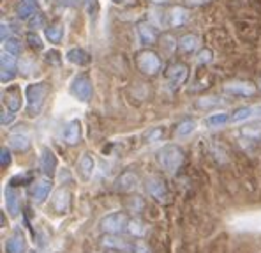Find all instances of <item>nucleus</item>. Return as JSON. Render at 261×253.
<instances>
[{"instance_id": "f257e3e1", "label": "nucleus", "mask_w": 261, "mask_h": 253, "mask_svg": "<svg viewBox=\"0 0 261 253\" xmlns=\"http://www.w3.org/2000/svg\"><path fill=\"white\" fill-rule=\"evenodd\" d=\"M48 96V85L44 82L30 83L25 89V98H27V113L30 117H36L41 113L44 106V99Z\"/></svg>"}, {"instance_id": "f03ea898", "label": "nucleus", "mask_w": 261, "mask_h": 253, "mask_svg": "<svg viewBox=\"0 0 261 253\" xmlns=\"http://www.w3.org/2000/svg\"><path fill=\"white\" fill-rule=\"evenodd\" d=\"M157 159L159 165L163 167V170H166L168 174H175L184 163V151L178 145H164L159 152H157Z\"/></svg>"}, {"instance_id": "7ed1b4c3", "label": "nucleus", "mask_w": 261, "mask_h": 253, "mask_svg": "<svg viewBox=\"0 0 261 253\" xmlns=\"http://www.w3.org/2000/svg\"><path fill=\"white\" fill-rule=\"evenodd\" d=\"M136 66L143 75L152 76L161 69V60L155 52H152V50H143V52H140L136 55Z\"/></svg>"}, {"instance_id": "20e7f679", "label": "nucleus", "mask_w": 261, "mask_h": 253, "mask_svg": "<svg viewBox=\"0 0 261 253\" xmlns=\"http://www.w3.org/2000/svg\"><path fill=\"white\" fill-rule=\"evenodd\" d=\"M129 223L130 221L127 220V216H125L124 213H113L101 220V230L115 236V234H120V232H124V230H127Z\"/></svg>"}, {"instance_id": "39448f33", "label": "nucleus", "mask_w": 261, "mask_h": 253, "mask_svg": "<svg viewBox=\"0 0 261 253\" xmlns=\"http://www.w3.org/2000/svg\"><path fill=\"white\" fill-rule=\"evenodd\" d=\"M71 94L80 101H88L92 96V82L87 75H78L71 83Z\"/></svg>"}, {"instance_id": "423d86ee", "label": "nucleus", "mask_w": 261, "mask_h": 253, "mask_svg": "<svg viewBox=\"0 0 261 253\" xmlns=\"http://www.w3.org/2000/svg\"><path fill=\"white\" fill-rule=\"evenodd\" d=\"M187 75H189V69H187L186 64H173V66L168 69L166 78L173 89H178V87L187 80Z\"/></svg>"}, {"instance_id": "0eeeda50", "label": "nucleus", "mask_w": 261, "mask_h": 253, "mask_svg": "<svg viewBox=\"0 0 261 253\" xmlns=\"http://www.w3.org/2000/svg\"><path fill=\"white\" fill-rule=\"evenodd\" d=\"M147 190L148 193L152 195L155 200L159 202H168V190H166V184H164V181L161 177H148L147 181Z\"/></svg>"}, {"instance_id": "6e6552de", "label": "nucleus", "mask_w": 261, "mask_h": 253, "mask_svg": "<svg viewBox=\"0 0 261 253\" xmlns=\"http://www.w3.org/2000/svg\"><path fill=\"white\" fill-rule=\"evenodd\" d=\"M0 62H2V75H0V78H2V82H11V80L14 78V75H16V57L11 55V53L4 52L2 53V59H0Z\"/></svg>"}, {"instance_id": "1a4fd4ad", "label": "nucleus", "mask_w": 261, "mask_h": 253, "mask_svg": "<svg viewBox=\"0 0 261 253\" xmlns=\"http://www.w3.org/2000/svg\"><path fill=\"white\" fill-rule=\"evenodd\" d=\"M4 103L7 105V108L11 112H18L21 108V90L18 85L7 87V90H4Z\"/></svg>"}, {"instance_id": "9d476101", "label": "nucleus", "mask_w": 261, "mask_h": 253, "mask_svg": "<svg viewBox=\"0 0 261 253\" xmlns=\"http://www.w3.org/2000/svg\"><path fill=\"white\" fill-rule=\"evenodd\" d=\"M136 32L138 37L143 44H153L157 41V30L152 23L148 21H140L136 25Z\"/></svg>"}, {"instance_id": "9b49d317", "label": "nucleus", "mask_w": 261, "mask_h": 253, "mask_svg": "<svg viewBox=\"0 0 261 253\" xmlns=\"http://www.w3.org/2000/svg\"><path fill=\"white\" fill-rule=\"evenodd\" d=\"M41 170H43L46 177H49V179L55 175L57 156L53 154V151H51V149H48V147H44L43 152H41Z\"/></svg>"}, {"instance_id": "f8f14e48", "label": "nucleus", "mask_w": 261, "mask_h": 253, "mask_svg": "<svg viewBox=\"0 0 261 253\" xmlns=\"http://www.w3.org/2000/svg\"><path fill=\"white\" fill-rule=\"evenodd\" d=\"M251 119H261V105L244 106V108H239L231 115V122H235V124L237 122L251 121Z\"/></svg>"}, {"instance_id": "ddd939ff", "label": "nucleus", "mask_w": 261, "mask_h": 253, "mask_svg": "<svg viewBox=\"0 0 261 253\" xmlns=\"http://www.w3.org/2000/svg\"><path fill=\"white\" fill-rule=\"evenodd\" d=\"M224 90L233 96H252L256 92V87L251 82H229L224 85Z\"/></svg>"}, {"instance_id": "4468645a", "label": "nucleus", "mask_w": 261, "mask_h": 253, "mask_svg": "<svg viewBox=\"0 0 261 253\" xmlns=\"http://www.w3.org/2000/svg\"><path fill=\"white\" fill-rule=\"evenodd\" d=\"M69 204H71V193H69V190H65V188H60L55 193V197H53V209L59 214H64V213H67Z\"/></svg>"}, {"instance_id": "2eb2a0df", "label": "nucleus", "mask_w": 261, "mask_h": 253, "mask_svg": "<svg viewBox=\"0 0 261 253\" xmlns=\"http://www.w3.org/2000/svg\"><path fill=\"white\" fill-rule=\"evenodd\" d=\"M82 138V124L80 121H71L67 122L64 129V140L67 142L69 145H76Z\"/></svg>"}, {"instance_id": "dca6fc26", "label": "nucleus", "mask_w": 261, "mask_h": 253, "mask_svg": "<svg viewBox=\"0 0 261 253\" xmlns=\"http://www.w3.org/2000/svg\"><path fill=\"white\" fill-rule=\"evenodd\" d=\"M51 179H43V181H39L34 186L32 190V197H34V202L36 204H43V202L48 198L49 191H51Z\"/></svg>"}, {"instance_id": "f3484780", "label": "nucleus", "mask_w": 261, "mask_h": 253, "mask_svg": "<svg viewBox=\"0 0 261 253\" xmlns=\"http://www.w3.org/2000/svg\"><path fill=\"white\" fill-rule=\"evenodd\" d=\"M136 186H138V175L130 170L124 172V174L117 179V182H115V188H117L118 191H130Z\"/></svg>"}, {"instance_id": "a211bd4d", "label": "nucleus", "mask_w": 261, "mask_h": 253, "mask_svg": "<svg viewBox=\"0 0 261 253\" xmlns=\"http://www.w3.org/2000/svg\"><path fill=\"white\" fill-rule=\"evenodd\" d=\"M6 207L11 216H16L20 213V195H18V191L13 186L6 188Z\"/></svg>"}, {"instance_id": "6ab92c4d", "label": "nucleus", "mask_w": 261, "mask_h": 253, "mask_svg": "<svg viewBox=\"0 0 261 253\" xmlns=\"http://www.w3.org/2000/svg\"><path fill=\"white\" fill-rule=\"evenodd\" d=\"M65 59H67L71 64H74V66H87V64H90V55H88L85 50H82V48L67 50Z\"/></svg>"}, {"instance_id": "aec40b11", "label": "nucleus", "mask_w": 261, "mask_h": 253, "mask_svg": "<svg viewBox=\"0 0 261 253\" xmlns=\"http://www.w3.org/2000/svg\"><path fill=\"white\" fill-rule=\"evenodd\" d=\"M187 20H189V11H187L186 7L176 6L170 11V13H168V25L170 27H180V25H184Z\"/></svg>"}, {"instance_id": "412c9836", "label": "nucleus", "mask_w": 261, "mask_h": 253, "mask_svg": "<svg viewBox=\"0 0 261 253\" xmlns=\"http://www.w3.org/2000/svg\"><path fill=\"white\" fill-rule=\"evenodd\" d=\"M44 34H46V39H48L49 43L60 44V43H62V39H64V25H62V23H59V21L51 23V25L46 27Z\"/></svg>"}, {"instance_id": "4be33fe9", "label": "nucleus", "mask_w": 261, "mask_h": 253, "mask_svg": "<svg viewBox=\"0 0 261 253\" xmlns=\"http://www.w3.org/2000/svg\"><path fill=\"white\" fill-rule=\"evenodd\" d=\"M229 121H231V117H229L228 113L219 112V113H212V115H208V117L205 119V124H206V128L216 129V128H222V126H226Z\"/></svg>"}, {"instance_id": "5701e85b", "label": "nucleus", "mask_w": 261, "mask_h": 253, "mask_svg": "<svg viewBox=\"0 0 261 253\" xmlns=\"http://www.w3.org/2000/svg\"><path fill=\"white\" fill-rule=\"evenodd\" d=\"M9 147L14 149L18 152H25L27 149L30 147V138L27 135H21V133H16V135L9 136Z\"/></svg>"}, {"instance_id": "b1692460", "label": "nucleus", "mask_w": 261, "mask_h": 253, "mask_svg": "<svg viewBox=\"0 0 261 253\" xmlns=\"http://www.w3.org/2000/svg\"><path fill=\"white\" fill-rule=\"evenodd\" d=\"M16 14L21 20H29L30 16H34L36 14V4H34V0H21L16 6Z\"/></svg>"}, {"instance_id": "393cba45", "label": "nucleus", "mask_w": 261, "mask_h": 253, "mask_svg": "<svg viewBox=\"0 0 261 253\" xmlns=\"http://www.w3.org/2000/svg\"><path fill=\"white\" fill-rule=\"evenodd\" d=\"M198 44H199V39L194 36V34H186V36H182L178 39L180 50H182V52H186V53H193L194 50L198 48Z\"/></svg>"}, {"instance_id": "a878e982", "label": "nucleus", "mask_w": 261, "mask_h": 253, "mask_svg": "<svg viewBox=\"0 0 261 253\" xmlns=\"http://www.w3.org/2000/svg\"><path fill=\"white\" fill-rule=\"evenodd\" d=\"M6 251L7 253H23L25 251V241L20 234H14L13 237H9L6 243Z\"/></svg>"}, {"instance_id": "bb28decb", "label": "nucleus", "mask_w": 261, "mask_h": 253, "mask_svg": "<svg viewBox=\"0 0 261 253\" xmlns=\"http://www.w3.org/2000/svg\"><path fill=\"white\" fill-rule=\"evenodd\" d=\"M94 168H95V161L92 158L90 154H83L82 159H80V170H82L83 177L90 179L92 174H94Z\"/></svg>"}, {"instance_id": "cd10ccee", "label": "nucleus", "mask_w": 261, "mask_h": 253, "mask_svg": "<svg viewBox=\"0 0 261 253\" xmlns=\"http://www.w3.org/2000/svg\"><path fill=\"white\" fill-rule=\"evenodd\" d=\"M194 131H196V122L194 121H182L178 124V128H176V135L182 136V138L193 135Z\"/></svg>"}, {"instance_id": "c85d7f7f", "label": "nucleus", "mask_w": 261, "mask_h": 253, "mask_svg": "<svg viewBox=\"0 0 261 253\" xmlns=\"http://www.w3.org/2000/svg\"><path fill=\"white\" fill-rule=\"evenodd\" d=\"M4 52L11 53V55H21V43L18 39H6L4 41Z\"/></svg>"}, {"instance_id": "c756f323", "label": "nucleus", "mask_w": 261, "mask_h": 253, "mask_svg": "<svg viewBox=\"0 0 261 253\" xmlns=\"http://www.w3.org/2000/svg\"><path fill=\"white\" fill-rule=\"evenodd\" d=\"M102 244H105V246H108V248H115V250H124V248H125V244L122 243L120 239H117V237L111 236V234L108 237H105V239H102Z\"/></svg>"}, {"instance_id": "7c9ffc66", "label": "nucleus", "mask_w": 261, "mask_h": 253, "mask_svg": "<svg viewBox=\"0 0 261 253\" xmlns=\"http://www.w3.org/2000/svg\"><path fill=\"white\" fill-rule=\"evenodd\" d=\"M219 103V99L217 98H203V99H199L196 105H198V108H212V106H216Z\"/></svg>"}, {"instance_id": "2f4dec72", "label": "nucleus", "mask_w": 261, "mask_h": 253, "mask_svg": "<svg viewBox=\"0 0 261 253\" xmlns=\"http://www.w3.org/2000/svg\"><path fill=\"white\" fill-rule=\"evenodd\" d=\"M0 165H2V168H6L11 165V152L7 151V147L0 149Z\"/></svg>"}, {"instance_id": "473e14b6", "label": "nucleus", "mask_w": 261, "mask_h": 253, "mask_svg": "<svg viewBox=\"0 0 261 253\" xmlns=\"http://www.w3.org/2000/svg\"><path fill=\"white\" fill-rule=\"evenodd\" d=\"M83 2H85V6H87L88 14H90V16H95L99 11V0H83Z\"/></svg>"}, {"instance_id": "72a5a7b5", "label": "nucleus", "mask_w": 261, "mask_h": 253, "mask_svg": "<svg viewBox=\"0 0 261 253\" xmlns=\"http://www.w3.org/2000/svg\"><path fill=\"white\" fill-rule=\"evenodd\" d=\"M27 41H29L32 48H37V50L43 48V43H41V37L37 36V34H29V36H27Z\"/></svg>"}, {"instance_id": "f704fd0d", "label": "nucleus", "mask_w": 261, "mask_h": 253, "mask_svg": "<svg viewBox=\"0 0 261 253\" xmlns=\"http://www.w3.org/2000/svg\"><path fill=\"white\" fill-rule=\"evenodd\" d=\"M129 232L130 234H134V236H141V234H143L145 232V228L143 227H141V223H140V221H130V223H129Z\"/></svg>"}, {"instance_id": "c9c22d12", "label": "nucleus", "mask_w": 261, "mask_h": 253, "mask_svg": "<svg viewBox=\"0 0 261 253\" xmlns=\"http://www.w3.org/2000/svg\"><path fill=\"white\" fill-rule=\"evenodd\" d=\"M212 60V52L210 50H201L198 55V62L199 64H208Z\"/></svg>"}, {"instance_id": "e433bc0d", "label": "nucleus", "mask_w": 261, "mask_h": 253, "mask_svg": "<svg viewBox=\"0 0 261 253\" xmlns=\"http://www.w3.org/2000/svg\"><path fill=\"white\" fill-rule=\"evenodd\" d=\"M46 60L51 64H60V53L55 50H49V52H46Z\"/></svg>"}, {"instance_id": "4c0bfd02", "label": "nucleus", "mask_w": 261, "mask_h": 253, "mask_svg": "<svg viewBox=\"0 0 261 253\" xmlns=\"http://www.w3.org/2000/svg\"><path fill=\"white\" fill-rule=\"evenodd\" d=\"M43 25H44V18L41 16V14H37V13H36V16L32 18V21H30V29L36 30V29H41Z\"/></svg>"}, {"instance_id": "58836bf2", "label": "nucleus", "mask_w": 261, "mask_h": 253, "mask_svg": "<svg viewBox=\"0 0 261 253\" xmlns=\"http://www.w3.org/2000/svg\"><path fill=\"white\" fill-rule=\"evenodd\" d=\"M13 121H14V113L13 112H6V110H4L2 115H0V122H2V126L11 124Z\"/></svg>"}, {"instance_id": "ea45409f", "label": "nucleus", "mask_w": 261, "mask_h": 253, "mask_svg": "<svg viewBox=\"0 0 261 253\" xmlns=\"http://www.w3.org/2000/svg\"><path fill=\"white\" fill-rule=\"evenodd\" d=\"M189 6H205V4H210L214 0H186Z\"/></svg>"}, {"instance_id": "a19ab883", "label": "nucleus", "mask_w": 261, "mask_h": 253, "mask_svg": "<svg viewBox=\"0 0 261 253\" xmlns=\"http://www.w3.org/2000/svg\"><path fill=\"white\" fill-rule=\"evenodd\" d=\"M115 2H117V4H129V6H130V4H134L136 0H115Z\"/></svg>"}, {"instance_id": "79ce46f5", "label": "nucleus", "mask_w": 261, "mask_h": 253, "mask_svg": "<svg viewBox=\"0 0 261 253\" xmlns=\"http://www.w3.org/2000/svg\"><path fill=\"white\" fill-rule=\"evenodd\" d=\"M152 4H168L170 0H150Z\"/></svg>"}, {"instance_id": "37998d69", "label": "nucleus", "mask_w": 261, "mask_h": 253, "mask_svg": "<svg viewBox=\"0 0 261 253\" xmlns=\"http://www.w3.org/2000/svg\"><path fill=\"white\" fill-rule=\"evenodd\" d=\"M37 4H39V6H43V4H44V0H37Z\"/></svg>"}, {"instance_id": "c03bdc74", "label": "nucleus", "mask_w": 261, "mask_h": 253, "mask_svg": "<svg viewBox=\"0 0 261 253\" xmlns=\"http://www.w3.org/2000/svg\"><path fill=\"white\" fill-rule=\"evenodd\" d=\"M115 253H117V251H115Z\"/></svg>"}]
</instances>
